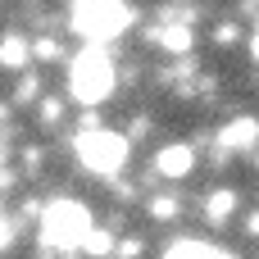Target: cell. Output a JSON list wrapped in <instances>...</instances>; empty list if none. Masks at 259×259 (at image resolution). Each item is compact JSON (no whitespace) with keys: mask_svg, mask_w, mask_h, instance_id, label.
I'll use <instances>...</instances> for the list:
<instances>
[{"mask_svg":"<svg viewBox=\"0 0 259 259\" xmlns=\"http://www.w3.org/2000/svg\"><path fill=\"white\" fill-rule=\"evenodd\" d=\"M205 209H209V219H214V223H223V219L237 209V196H232V191H219V196H209V205H205Z\"/></svg>","mask_w":259,"mask_h":259,"instance_id":"obj_8","label":"cell"},{"mask_svg":"<svg viewBox=\"0 0 259 259\" xmlns=\"http://www.w3.org/2000/svg\"><path fill=\"white\" fill-rule=\"evenodd\" d=\"M77 159L91 168V173H118L123 168V159H127V141L118 137V132H87V137H77Z\"/></svg>","mask_w":259,"mask_h":259,"instance_id":"obj_3","label":"cell"},{"mask_svg":"<svg viewBox=\"0 0 259 259\" xmlns=\"http://www.w3.org/2000/svg\"><path fill=\"white\" fill-rule=\"evenodd\" d=\"M41 228H46V241L50 246H73L91 232V219L77 200H55L46 214H41Z\"/></svg>","mask_w":259,"mask_h":259,"instance_id":"obj_4","label":"cell"},{"mask_svg":"<svg viewBox=\"0 0 259 259\" xmlns=\"http://www.w3.org/2000/svg\"><path fill=\"white\" fill-rule=\"evenodd\" d=\"M168 259H223V255H214L209 246H196V241H187V246H173V255Z\"/></svg>","mask_w":259,"mask_h":259,"instance_id":"obj_9","label":"cell"},{"mask_svg":"<svg viewBox=\"0 0 259 259\" xmlns=\"http://www.w3.org/2000/svg\"><path fill=\"white\" fill-rule=\"evenodd\" d=\"M127 23H132V9H127L123 0H82V5L73 9V27H77L87 41L118 36Z\"/></svg>","mask_w":259,"mask_h":259,"instance_id":"obj_1","label":"cell"},{"mask_svg":"<svg viewBox=\"0 0 259 259\" xmlns=\"http://www.w3.org/2000/svg\"><path fill=\"white\" fill-rule=\"evenodd\" d=\"M87 246H91V255H109V250H114V237H100V232H87Z\"/></svg>","mask_w":259,"mask_h":259,"instance_id":"obj_10","label":"cell"},{"mask_svg":"<svg viewBox=\"0 0 259 259\" xmlns=\"http://www.w3.org/2000/svg\"><path fill=\"white\" fill-rule=\"evenodd\" d=\"M159 173L164 178H187L191 173V164H196V155H191V146H168V150H159Z\"/></svg>","mask_w":259,"mask_h":259,"instance_id":"obj_5","label":"cell"},{"mask_svg":"<svg viewBox=\"0 0 259 259\" xmlns=\"http://www.w3.org/2000/svg\"><path fill=\"white\" fill-rule=\"evenodd\" d=\"M173 209H178L173 200H155V205H150V214H155V219H173Z\"/></svg>","mask_w":259,"mask_h":259,"instance_id":"obj_11","label":"cell"},{"mask_svg":"<svg viewBox=\"0 0 259 259\" xmlns=\"http://www.w3.org/2000/svg\"><path fill=\"white\" fill-rule=\"evenodd\" d=\"M32 55V46L27 41H18V36H9L5 46H0V64H9V68H23V59Z\"/></svg>","mask_w":259,"mask_h":259,"instance_id":"obj_7","label":"cell"},{"mask_svg":"<svg viewBox=\"0 0 259 259\" xmlns=\"http://www.w3.org/2000/svg\"><path fill=\"white\" fill-rule=\"evenodd\" d=\"M255 137H259V127L250 118H241V123H232V127L223 132V146H255Z\"/></svg>","mask_w":259,"mask_h":259,"instance_id":"obj_6","label":"cell"},{"mask_svg":"<svg viewBox=\"0 0 259 259\" xmlns=\"http://www.w3.org/2000/svg\"><path fill=\"white\" fill-rule=\"evenodd\" d=\"M250 50H255V59H259V32H255V41H250Z\"/></svg>","mask_w":259,"mask_h":259,"instance_id":"obj_12","label":"cell"},{"mask_svg":"<svg viewBox=\"0 0 259 259\" xmlns=\"http://www.w3.org/2000/svg\"><path fill=\"white\" fill-rule=\"evenodd\" d=\"M73 96L82 100V105H96V100H105L109 96V87H114V68H109V59L100 55V50H87L77 64H73Z\"/></svg>","mask_w":259,"mask_h":259,"instance_id":"obj_2","label":"cell"}]
</instances>
